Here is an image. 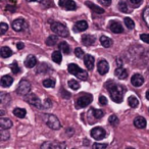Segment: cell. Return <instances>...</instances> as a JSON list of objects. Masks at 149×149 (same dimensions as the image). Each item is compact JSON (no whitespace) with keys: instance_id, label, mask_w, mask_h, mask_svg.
<instances>
[{"instance_id":"1","label":"cell","mask_w":149,"mask_h":149,"mask_svg":"<svg viewBox=\"0 0 149 149\" xmlns=\"http://www.w3.org/2000/svg\"><path fill=\"white\" fill-rule=\"evenodd\" d=\"M105 87L107 88L109 95L111 97L112 101L116 102V103H120L124 100V95L126 93V88L124 86L120 85L118 83H114L112 80H108L105 84Z\"/></svg>"},{"instance_id":"2","label":"cell","mask_w":149,"mask_h":149,"mask_svg":"<svg viewBox=\"0 0 149 149\" xmlns=\"http://www.w3.org/2000/svg\"><path fill=\"white\" fill-rule=\"evenodd\" d=\"M68 70L70 74H74V76H76L78 79L82 80V81H86L88 79V72L86 70H82L80 66H78V64L70 63Z\"/></svg>"},{"instance_id":"3","label":"cell","mask_w":149,"mask_h":149,"mask_svg":"<svg viewBox=\"0 0 149 149\" xmlns=\"http://www.w3.org/2000/svg\"><path fill=\"white\" fill-rule=\"evenodd\" d=\"M51 28V31L54 32L57 36H60V37L66 38L70 35V32H68V29L66 28V26H64L63 24L58 23V22H54V23L51 24L50 26Z\"/></svg>"},{"instance_id":"4","label":"cell","mask_w":149,"mask_h":149,"mask_svg":"<svg viewBox=\"0 0 149 149\" xmlns=\"http://www.w3.org/2000/svg\"><path fill=\"white\" fill-rule=\"evenodd\" d=\"M92 100H93V96H92L91 94H88V93L80 94V95L78 96L77 101H76V107H77L78 109L87 107L88 105H90Z\"/></svg>"},{"instance_id":"5","label":"cell","mask_w":149,"mask_h":149,"mask_svg":"<svg viewBox=\"0 0 149 149\" xmlns=\"http://www.w3.org/2000/svg\"><path fill=\"white\" fill-rule=\"evenodd\" d=\"M31 83H30L28 80L23 79L21 82H19V86L17 88V93L19 95L22 96H27L30 94V91H31Z\"/></svg>"},{"instance_id":"6","label":"cell","mask_w":149,"mask_h":149,"mask_svg":"<svg viewBox=\"0 0 149 149\" xmlns=\"http://www.w3.org/2000/svg\"><path fill=\"white\" fill-rule=\"evenodd\" d=\"M45 123L50 129H52V130H59V129L61 128L59 120H58L55 116H53V114H46Z\"/></svg>"},{"instance_id":"7","label":"cell","mask_w":149,"mask_h":149,"mask_svg":"<svg viewBox=\"0 0 149 149\" xmlns=\"http://www.w3.org/2000/svg\"><path fill=\"white\" fill-rule=\"evenodd\" d=\"M26 101L28 102L29 104H31L32 106H34V107L38 108V109H41V108H44V104L41 102V100H40V98L38 97L36 94H29V95H27L25 97Z\"/></svg>"},{"instance_id":"8","label":"cell","mask_w":149,"mask_h":149,"mask_svg":"<svg viewBox=\"0 0 149 149\" xmlns=\"http://www.w3.org/2000/svg\"><path fill=\"white\" fill-rule=\"evenodd\" d=\"M90 134H91L92 138L97 141L102 140V139H104L106 137L105 130L103 128H101V127H95V128H93L91 130V132H90Z\"/></svg>"},{"instance_id":"9","label":"cell","mask_w":149,"mask_h":149,"mask_svg":"<svg viewBox=\"0 0 149 149\" xmlns=\"http://www.w3.org/2000/svg\"><path fill=\"white\" fill-rule=\"evenodd\" d=\"M13 29L15 30V32L25 31V30L28 29V24L25 19L19 17V19H17L13 22Z\"/></svg>"},{"instance_id":"10","label":"cell","mask_w":149,"mask_h":149,"mask_svg":"<svg viewBox=\"0 0 149 149\" xmlns=\"http://www.w3.org/2000/svg\"><path fill=\"white\" fill-rule=\"evenodd\" d=\"M66 144L64 142H44L41 145V149H65Z\"/></svg>"},{"instance_id":"11","label":"cell","mask_w":149,"mask_h":149,"mask_svg":"<svg viewBox=\"0 0 149 149\" xmlns=\"http://www.w3.org/2000/svg\"><path fill=\"white\" fill-rule=\"evenodd\" d=\"M58 5L64 10H76L77 9V4L72 0H59Z\"/></svg>"},{"instance_id":"12","label":"cell","mask_w":149,"mask_h":149,"mask_svg":"<svg viewBox=\"0 0 149 149\" xmlns=\"http://www.w3.org/2000/svg\"><path fill=\"white\" fill-rule=\"evenodd\" d=\"M97 70L101 76L106 74L108 72V70H109V64H108V62L104 59H101L97 64Z\"/></svg>"},{"instance_id":"13","label":"cell","mask_w":149,"mask_h":149,"mask_svg":"<svg viewBox=\"0 0 149 149\" xmlns=\"http://www.w3.org/2000/svg\"><path fill=\"white\" fill-rule=\"evenodd\" d=\"M109 29L112 33H116V34H120L124 32V28H123L122 24L120 22H116V21H111L109 24Z\"/></svg>"},{"instance_id":"14","label":"cell","mask_w":149,"mask_h":149,"mask_svg":"<svg viewBox=\"0 0 149 149\" xmlns=\"http://www.w3.org/2000/svg\"><path fill=\"white\" fill-rule=\"evenodd\" d=\"M144 83V78H143L142 74H133V77L131 78V84H132L134 87H140Z\"/></svg>"},{"instance_id":"15","label":"cell","mask_w":149,"mask_h":149,"mask_svg":"<svg viewBox=\"0 0 149 149\" xmlns=\"http://www.w3.org/2000/svg\"><path fill=\"white\" fill-rule=\"evenodd\" d=\"M88 29V24L86 21H79L74 24V27H72V30L76 33H80V32H84Z\"/></svg>"},{"instance_id":"16","label":"cell","mask_w":149,"mask_h":149,"mask_svg":"<svg viewBox=\"0 0 149 149\" xmlns=\"http://www.w3.org/2000/svg\"><path fill=\"white\" fill-rule=\"evenodd\" d=\"M82 40V43L84 44L85 46H91L95 43V37L92 35H89V34H85V35L82 36L81 38Z\"/></svg>"},{"instance_id":"17","label":"cell","mask_w":149,"mask_h":149,"mask_svg":"<svg viewBox=\"0 0 149 149\" xmlns=\"http://www.w3.org/2000/svg\"><path fill=\"white\" fill-rule=\"evenodd\" d=\"M84 63L88 70H92L94 66V57L91 54H86L84 57Z\"/></svg>"},{"instance_id":"18","label":"cell","mask_w":149,"mask_h":149,"mask_svg":"<svg viewBox=\"0 0 149 149\" xmlns=\"http://www.w3.org/2000/svg\"><path fill=\"white\" fill-rule=\"evenodd\" d=\"M114 74H116V77L118 78L120 80H125L128 78V70L123 68V66H120V68H118L116 70Z\"/></svg>"},{"instance_id":"19","label":"cell","mask_w":149,"mask_h":149,"mask_svg":"<svg viewBox=\"0 0 149 149\" xmlns=\"http://www.w3.org/2000/svg\"><path fill=\"white\" fill-rule=\"evenodd\" d=\"M13 83V78L11 77V76H9V74H5V76H3V77L1 78V80H0L1 86L5 88L10 87Z\"/></svg>"},{"instance_id":"20","label":"cell","mask_w":149,"mask_h":149,"mask_svg":"<svg viewBox=\"0 0 149 149\" xmlns=\"http://www.w3.org/2000/svg\"><path fill=\"white\" fill-rule=\"evenodd\" d=\"M36 64H37V58L34 55H32V54L28 55L27 58L25 59V65L27 66L28 68H33Z\"/></svg>"},{"instance_id":"21","label":"cell","mask_w":149,"mask_h":149,"mask_svg":"<svg viewBox=\"0 0 149 149\" xmlns=\"http://www.w3.org/2000/svg\"><path fill=\"white\" fill-rule=\"evenodd\" d=\"M89 116H92L95 120H100L101 118H103L104 111L102 109H95V108H91L89 110Z\"/></svg>"},{"instance_id":"22","label":"cell","mask_w":149,"mask_h":149,"mask_svg":"<svg viewBox=\"0 0 149 149\" xmlns=\"http://www.w3.org/2000/svg\"><path fill=\"white\" fill-rule=\"evenodd\" d=\"M0 127H1V130H8L13 127V122L9 118H0Z\"/></svg>"},{"instance_id":"23","label":"cell","mask_w":149,"mask_h":149,"mask_svg":"<svg viewBox=\"0 0 149 149\" xmlns=\"http://www.w3.org/2000/svg\"><path fill=\"white\" fill-rule=\"evenodd\" d=\"M134 126L138 129H144L146 127V120L143 116H137L134 120Z\"/></svg>"},{"instance_id":"24","label":"cell","mask_w":149,"mask_h":149,"mask_svg":"<svg viewBox=\"0 0 149 149\" xmlns=\"http://www.w3.org/2000/svg\"><path fill=\"white\" fill-rule=\"evenodd\" d=\"M85 4L87 5L88 7H89L91 10H93L95 13H98V15H102V13H104V9L101 8V7L97 6V5H95L94 3L90 2V1H86Z\"/></svg>"},{"instance_id":"25","label":"cell","mask_w":149,"mask_h":149,"mask_svg":"<svg viewBox=\"0 0 149 149\" xmlns=\"http://www.w3.org/2000/svg\"><path fill=\"white\" fill-rule=\"evenodd\" d=\"M118 9H120V11H122L123 13H132V9L129 7V5L127 4V2L125 0H120V2H118Z\"/></svg>"},{"instance_id":"26","label":"cell","mask_w":149,"mask_h":149,"mask_svg":"<svg viewBox=\"0 0 149 149\" xmlns=\"http://www.w3.org/2000/svg\"><path fill=\"white\" fill-rule=\"evenodd\" d=\"M0 55L2 58H8L13 55V50L10 49L7 46H3L1 49H0Z\"/></svg>"},{"instance_id":"27","label":"cell","mask_w":149,"mask_h":149,"mask_svg":"<svg viewBox=\"0 0 149 149\" xmlns=\"http://www.w3.org/2000/svg\"><path fill=\"white\" fill-rule=\"evenodd\" d=\"M100 43L103 47L105 48H109L112 45V40L110 38L106 37V36H101L100 37Z\"/></svg>"},{"instance_id":"28","label":"cell","mask_w":149,"mask_h":149,"mask_svg":"<svg viewBox=\"0 0 149 149\" xmlns=\"http://www.w3.org/2000/svg\"><path fill=\"white\" fill-rule=\"evenodd\" d=\"M13 114L19 118H24L27 116V111H26V109H24V108L17 107L13 109Z\"/></svg>"},{"instance_id":"29","label":"cell","mask_w":149,"mask_h":149,"mask_svg":"<svg viewBox=\"0 0 149 149\" xmlns=\"http://www.w3.org/2000/svg\"><path fill=\"white\" fill-rule=\"evenodd\" d=\"M9 101H10V96H9V94L5 93V92H1V93H0V102H1V104L5 105V104L9 103Z\"/></svg>"},{"instance_id":"30","label":"cell","mask_w":149,"mask_h":149,"mask_svg":"<svg viewBox=\"0 0 149 149\" xmlns=\"http://www.w3.org/2000/svg\"><path fill=\"white\" fill-rule=\"evenodd\" d=\"M128 103L132 108H136V107H138V105H139V100H138V98H137L136 96L132 95V96H130V97H129Z\"/></svg>"},{"instance_id":"31","label":"cell","mask_w":149,"mask_h":149,"mask_svg":"<svg viewBox=\"0 0 149 149\" xmlns=\"http://www.w3.org/2000/svg\"><path fill=\"white\" fill-rule=\"evenodd\" d=\"M58 48H59L60 51H62L64 54H70V45H68L66 42H60L59 45H58Z\"/></svg>"},{"instance_id":"32","label":"cell","mask_w":149,"mask_h":149,"mask_svg":"<svg viewBox=\"0 0 149 149\" xmlns=\"http://www.w3.org/2000/svg\"><path fill=\"white\" fill-rule=\"evenodd\" d=\"M52 60H53L55 63L59 64L62 60V56H61V53H60L59 50H56L52 53Z\"/></svg>"},{"instance_id":"33","label":"cell","mask_w":149,"mask_h":149,"mask_svg":"<svg viewBox=\"0 0 149 149\" xmlns=\"http://www.w3.org/2000/svg\"><path fill=\"white\" fill-rule=\"evenodd\" d=\"M57 41H58V38L57 36L55 35H52V36H49L46 40V45L48 46H54L57 44Z\"/></svg>"},{"instance_id":"34","label":"cell","mask_w":149,"mask_h":149,"mask_svg":"<svg viewBox=\"0 0 149 149\" xmlns=\"http://www.w3.org/2000/svg\"><path fill=\"white\" fill-rule=\"evenodd\" d=\"M44 87L46 88H53L55 86V80L52 79V78H49V79H45L43 82H42Z\"/></svg>"},{"instance_id":"35","label":"cell","mask_w":149,"mask_h":149,"mask_svg":"<svg viewBox=\"0 0 149 149\" xmlns=\"http://www.w3.org/2000/svg\"><path fill=\"white\" fill-rule=\"evenodd\" d=\"M68 87L70 88V89H72L74 91H77V90L80 89V84L78 81H76V80H70L68 83Z\"/></svg>"},{"instance_id":"36","label":"cell","mask_w":149,"mask_h":149,"mask_svg":"<svg viewBox=\"0 0 149 149\" xmlns=\"http://www.w3.org/2000/svg\"><path fill=\"white\" fill-rule=\"evenodd\" d=\"M142 17H143V19H144L145 24H146L147 27L149 28V6L146 7V8L143 10Z\"/></svg>"},{"instance_id":"37","label":"cell","mask_w":149,"mask_h":149,"mask_svg":"<svg viewBox=\"0 0 149 149\" xmlns=\"http://www.w3.org/2000/svg\"><path fill=\"white\" fill-rule=\"evenodd\" d=\"M124 22H125V25L127 26V28H128V29L132 30V29H134V28H135V23H134V21L131 19V17H125Z\"/></svg>"},{"instance_id":"38","label":"cell","mask_w":149,"mask_h":149,"mask_svg":"<svg viewBox=\"0 0 149 149\" xmlns=\"http://www.w3.org/2000/svg\"><path fill=\"white\" fill-rule=\"evenodd\" d=\"M10 70L15 74H19V72H21V68H19V63H17V61H13V63L10 64Z\"/></svg>"},{"instance_id":"39","label":"cell","mask_w":149,"mask_h":149,"mask_svg":"<svg viewBox=\"0 0 149 149\" xmlns=\"http://www.w3.org/2000/svg\"><path fill=\"white\" fill-rule=\"evenodd\" d=\"M108 122H109V124L111 125V126L116 127L118 125L120 120H118V118L116 116V114H111V116H109V118H108Z\"/></svg>"},{"instance_id":"40","label":"cell","mask_w":149,"mask_h":149,"mask_svg":"<svg viewBox=\"0 0 149 149\" xmlns=\"http://www.w3.org/2000/svg\"><path fill=\"white\" fill-rule=\"evenodd\" d=\"M0 136H1V140L6 141V140H8V139H9L10 134H9L8 130H1V132H0Z\"/></svg>"},{"instance_id":"41","label":"cell","mask_w":149,"mask_h":149,"mask_svg":"<svg viewBox=\"0 0 149 149\" xmlns=\"http://www.w3.org/2000/svg\"><path fill=\"white\" fill-rule=\"evenodd\" d=\"M74 54H76V56H77L78 58H84L85 57V53H84L83 49L80 47H77L76 49H74Z\"/></svg>"},{"instance_id":"42","label":"cell","mask_w":149,"mask_h":149,"mask_svg":"<svg viewBox=\"0 0 149 149\" xmlns=\"http://www.w3.org/2000/svg\"><path fill=\"white\" fill-rule=\"evenodd\" d=\"M107 147L106 143H94L92 149H105Z\"/></svg>"},{"instance_id":"43","label":"cell","mask_w":149,"mask_h":149,"mask_svg":"<svg viewBox=\"0 0 149 149\" xmlns=\"http://www.w3.org/2000/svg\"><path fill=\"white\" fill-rule=\"evenodd\" d=\"M8 31V26L5 23H1L0 24V32H1V35H4L6 32Z\"/></svg>"},{"instance_id":"44","label":"cell","mask_w":149,"mask_h":149,"mask_svg":"<svg viewBox=\"0 0 149 149\" xmlns=\"http://www.w3.org/2000/svg\"><path fill=\"white\" fill-rule=\"evenodd\" d=\"M129 2H130V4L132 5V6L134 7H138L140 6L141 4H142L143 0H128Z\"/></svg>"},{"instance_id":"45","label":"cell","mask_w":149,"mask_h":149,"mask_svg":"<svg viewBox=\"0 0 149 149\" xmlns=\"http://www.w3.org/2000/svg\"><path fill=\"white\" fill-rule=\"evenodd\" d=\"M98 2H99L102 6L107 7V6H109V5L111 4V0H98Z\"/></svg>"},{"instance_id":"46","label":"cell","mask_w":149,"mask_h":149,"mask_svg":"<svg viewBox=\"0 0 149 149\" xmlns=\"http://www.w3.org/2000/svg\"><path fill=\"white\" fill-rule=\"evenodd\" d=\"M140 39L142 40L143 42H145V43L149 44V34H141Z\"/></svg>"},{"instance_id":"47","label":"cell","mask_w":149,"mask_h":149,"mask_svg":"<svg viewBox=\"0 0 149 149\" xmlns=\"http://www.w3.org/2000/svg\"><path fill=\"white\" fill-rule=\"evenodd\" d=\"M99 103H100V105H106V104H107V99H106L105 96L100 95V97H99Z\"/></svg>"},{"instance_id":"48","label":"cell","mask_w":149,"mask_h":149,"mask_svg":"<svg viewBox=\"0 0 149 149\" xmlns=\"http://www.w3.org/2000/svg\"><path fill=\"white\" fill-rule=\"evenodd\" d=\"M44 107L45 108H48V107H51V100H49V99H46L45 100V104H44Z\"/></svg>"},{"instance_id":"49","label":"cell","mask_w":149,"mask_h":149,"mask_svg":"<svg viewBox=\"0 0 149 149\" xmlns=\"http://www.w3.org/2000/svg\"><path fill=\"white\" fill-rule=\"evenodd\" d=\"M17 48L19 50H22L23 48H25V44L22 43V42H19V43H17Z\"/></svg>"},{"instance_id":"50","label":"cell","mask_w":149,"mask_h":149,"mask_svg":"<svg viewBox=\"0 0 149 149\" xmlns=\"http://www.w3.org/2000/svg\"><path fill=\"white\" fill-rule=\"evenodd\" d=\"M62 94H63V96H66V98H70V94L68 93L66 91H64V90H62Z\"/></svg>"},{"instance_id":"51","label":"cell","mask_w":149,"mask_h":149,"mask_svg":"<svg viewBox=\"0 0 149 149\" xmlns=\"http://www.w3.org/2000/svg\"><path fill=\"white\" fill-rule=\"evenodd\" d=\"M146 99H147V100H149V90L146 92Z\"/></svg>"},{"instance_id":"52","label":"cell","mask_w":149,"mask_h":149,"mask_svg":"<svg viewBox=\"0 0 149 149\" xmlns=\"http://www.w3.org/2000/svg\"><path fill=\"white\" fill-rule=\"evenodd\" d=\"M28 2H35V1H37V0H27Z\"/></svg>"},{"instance_id":"53","label":"cell","mask_w":149,"mask_h":149,"mask_svg":"<svg viewBox=\"0 0 149 149\" xmlns=\"http://www.w3.org/2000/svg\"><path fill=\"white\" fill-rule=\"evenodd\" d=\"M126 149H135V148H133V147H128V148H126Z\"/></svg>"},{"instance_id":"54","label":"cell","mask_w":149,"mask_h":149,"mask_svg":"<svg viewBox=\"0 0 149 149\" xmlns=\"http://www.w3.org/2000/svg\"><path fill=\"white\" fill-rule=\"evenodd\" d=\"M148 112H149V108H148Z\"/></svg>"},{"instance_id":"55","label":"cell","mask_w":149,"mask_h":149,"mask_svg":"<svg viewBox=\"0 0 149 149\" xmlns=\"http://www.w3.org/2000/svg\"><path fill=\"white\" fill-rule=\"evenodd\" d=\"M72 149H74V148H72Z\"/></svg>"}]
</instances>
